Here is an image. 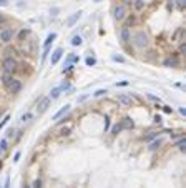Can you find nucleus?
I'll use <instances>...</instances> for the list:
<instances>
[{
  "mask_svg": "<svg viewBox=\"0 0 186 188\" xmlns=\"http://www.w3.org/2000/svg\"><path fill=\"white\" fill-rule=\"evenodd\" d=\"M133 43L138 47V48H146L150 42H148V37H146L145 32H136L133 35Z\"/></svg>",
  "mask_w": 186,
  "mask_h": 188,
  "instance_id": "nucleus-1",
  "label": "nucleus"
},
{
  "mask_svg": "<svg viewBox=\"0 0 186 188\" xmlns=\"http://www.w3.org/2000/svg\"><path fill=\"white\" fill-rule=\"evenodd\" d=\"M2 67H4V70H5V73H13V72H17V60L15 58H12V57H7L5 60H4V63H2Z\"/></svg>",
  "mask_w": 186,
  "mask_h": 188,
  "instance_id": "nucleus-2",
  "label": "nucleus"
},
{
  "mask_svg": "<svg viewBox=\"0 0 186 188\" xmlns=\"http://www.w3.org/2000/svg\"><path fill=\"white\" fill-rule=\"evenodd\" d=\"M12 38H13V30H12V28H5V30L0 32V42H4V43H8Z\"/></svg>",
  "mask_w": 186,
  "mask_h": 188,
  "instance_id": "nucleus-3",
  "label": "nucleus"
},
{
  "mask_svg": "<svg viewBox=\"0 0 186 188\" xmlns=\"http://www.w3.org/2000/svg\"><path fill=\"white\" fill-rule=\"evenodd\" d=\"M7 90L12 92V93H18V92L22 90V83H20L18 80H17V78H13V80H12V83L8 85V88H7Z\"/></svg>",
  "mask_w": 186,
  "mask_h": 188,
  "instance_id": "nucleus-4",
  "label": "nucleus"
},
{
  "mask_svg": "<svg viewBox=\"0 0 186 188\" xmlns=\"http://www.w3.org/2000/svg\"><path fill=\"white\" fill-rule=\"evenodd\" d=\"M125 15H126V9H125V5H118L116 9H115V18H116V20H123Z\"/></svg>",
  "mask_w": 186,
  "mask_h": 188,
  "instance_id": "nucleus-5",
  "label": "nucleus"
},
{
  "mask_svg": "<svg viewBox=\"0 0 186 188\" xmlns=\"http://www.w3.org/2000/svg\"><path fill=\"white\" fill-rule=\"evenodd\" d=\"M118 103L123 105V107H131L133 100H131V97H128V95H118Z\"/></svg>",
  "mask_w": 186,
  "mask_h": 188,
  "instance_id": "nucleus-6",
  "label": "nucleus"
},
{
  "mask_svg": "<svg viewBox=\"0 0 186 188\" xmlns=\"http://www.w3.org/2000/svg\"><path fill=\"white\" fill-rule=\"evenodd\" d=\"M120 125H121V128H126V130H131V128L135 127L133 120H131V118H130V117L123 118V120H121V123H120Z\"/></svg>",
  "mask_w": 186,
  "mask_h": 188,
  "instance_id": "nucleus-7",
  "label": "nucleus"
},
{
  "mask_svg": "<svg viewBox=\"0 0 186 188\" xmlns=\"http://www.w3.org/2000/svg\"><path fill=\"white\" fill-rule=\"evenodd\" d=\"M62 55H63V50H62V48H57V50L53 52V55H52V65H57L58 60L62 58Z\"/></svg>",
  "mask_w": 186,
  "mask_h": 188,
  "instance_id": "nucleus-8",
  "label": "nucleus"
},
{
  "mask_svg": "<svg viewBox=\"0 0 186 188\" xmlns=\"http://www.w3.org/2000/svg\"><path fill=\"white\" fill-rule=\"evenodd\" d=\"M80 17H82V12H77V13H73V15L67 20V27H73V25H75V23L78 22V18H80Z\"/></svg>",
  "mask_w": 186,
  "mask_h": 188,
  "instance_id": "nucleus-9",
  "label": "nucleus"
},
{
  "mask_svg": "<svg viewBox=\"0 0 186 188\" xmlns=\"http://www.w3.org/2000/svg\"><path fill=\"white\" fill-rule=\"evenodd\" d=\"M50 100H52V98H43V100H42V103L38 105V113H43L46 108H48V105H50Z\"/></svg>",
  "mask_w": 186,
  "mask_h": 188,
  "instance_id": "nucleus-10",
  "label": "nucleus"
},
{
  "mask_svg": "<svg viewBox=\"0 0 186 188\" xmlns=\"http://www.w3.org/2000/svg\"><path fill=\"white\" fill-rule=\"evenodd\" d=\"M163 65L165 67H178V58L176 57H170V58H166L163 62Z\"/></svg>",
  "mask_w": 186,
  "mask_h": 188,
  "instance_id": "nucleus-11",
  "label": "nucleus"
},
{
  "mask_svg": "<svg viewBox=\"0 0 186 188\" xmlns=\"http://www.w3.org/2000/svg\"><path fill=\"white\" fill-rule=\"evenodd\" d=\"M12 80H13V77H12L10 73H5V75H2V83H4V87H5V88H8V85L12 83Z\"/></svg>",
  "mask_w": 186,
  "mask_h": 188,
  "instance_id": "nucleus-12",
  "label": "nucleus"
},
{
  "mask_svg": "<svg viewBox=\"0 0 186 188\" xmlns=\"http://www.w3.org/2000/svg\"><path fill=\"white\" fill-rule=\"evenodd\" d=\"M68 110H70V105H65V107H63L62 110H58V112L55 113V115H53V120H58L60 117H63V115H65V113H67Z\"/></svg>",
  "mask_w": 186,
  "mask_h": 188,
  "instance_id": "nucleus-13",
  "label": "nucleus"
},
{
  "mask_svg": "<svg viewBox=\"0 0 186 188\" xmlns=\"http://www.w3.org/2000/svg\"><path fill=\"white\" fill-rule=\"evenodd\" d=\"M161 145H163V140H161V138H158V140H155V142H151V145L148 148H150V152H155V150H158Z\"/></svg>",
  "mask_w": 186,
  "mask_h": 188,
  "instance_id": "nucleus-14",
  "label": "nucleus"
},
{
  "mask_svg": "<svg viewBox=\"0 0 186 188\" xmlns=\"http://www.w3.org/2000/svg\"><path fill=\"white\" fill-rule=\"evenodd\" d=\"M121 42H123V43H126V42L130 40V32H128V28H126V27H123V28H121Z\"/></svg>",
  "mask_w": 186,
  "mask_h": 188,
  "instance_id": "nucleus-15",
  "label": "nucleus"
},
{
  "mask_svg": "<svg viewBox=\"0 0 186 188\" xmlns=\"http://www.w3.org/2000/svg\"><path fill=\"white\" fill-rule=\"evenodd\" d=\"M185 35V28H178L175 33V42H181V37Z\"/></svg>",
  "mask_w": 186,
  "mask_h": 188,
  "instance_id": "nucleus-16",
  "label": "nucleus"
},
{
  "mask_svg": "<svg viewBox=\"0 0 186 188\" xmlns=\"http://www.w3.org/2000/svg\"><path fill=\"white\" fill-rule=\"evenodd\" d=\"M55 38H57V33H50V35L46 37V40H45V43H43V45H45V47H48V45H50V43H52L53 40H55Z\"/></svg>",
  "mask_w": 186,
  "mask_h": 188,
  "instance_id": "nucleus-17",
  "label": "nucleus"
},
{
  "mask_svg": "<svg viewBox=\"0 0 186 188\" xmlns=\"http://www.w3.org/2000/svg\"><path fill=\"white\" fill-rule=\"evenodd\" d=\"M156 137H158V133H156V132H150L148 135L143 137V140H145V142H150V140H153V138H156Z\"/></svg>",
  "mask_w": 186,
  "mask_h": 188,
  "instance_id": "nucleus-18",
  "label": "nucleus"
},
{
  "mask_svg": "<svg viewBox=\"0 0 186 188\" xmlns=\"http://www.w3.org/2000/svg\"><path fill=\"white\" fill-rule=\"evenodd\" d=\"M145 7V0H135V9L136 10H141Z\"/></svg>",
  "mask_w": 186,
  "mask_h": 188,
  "instance_id": "nucleus-19",
  "label": "nucleus"
},
{
  "mask_svg": "<svg viewBox=\"0 0 186 188\" xmlns=\"http://www.w3.org/2000/svg\"><path fill=\"white\" fill-rule=\"evenodd\" d=\"M173 2H176V7H178L180 10H183L186 5V0H173Z\"/></svg>",
  "mask_w": 186,
  "mask_h": 188,
  "instance_id": "nucleus-20",
  "label": "nucleus"
},
{
  "mask_svg": "<svg viewBox=\"0 0 186 188\" xmlns=\"http://www.w3.org/2000/svg\"><path fill=\"white\" fill-rule=\"evenodd\" d=\"M82 42H83V40H82V37H78V35H77V37H73L72 45H82Z\"/></svg>",
  "mask_w": 186,
  "mask_h": 188,
  "instance_id": "nucleus-21",
  "label": "nucleus"
},
{
  "mask_svg": "<svg viewBox=\"0 0 186 188\" xmlns=\"http://www.w3.org/2000/svg\"><path fill=\"white\" fill-rule=\"evenodd\" d=\"M60 92H62V88H55V90L52 92L50 98H58V97H60Z\"/></svg>",
  "mask_w": 186,
  "mask_h": 188,
  "instance_id": "nucleus-22",
  "label": "nucleus"
},
{
  "mask_svg": "<svg viewBox=\"0 0 186 188\" xmlns=\"http://www.w3.org/2000/svg\"><path fill=\"white\" fill-rule=\"evenodd\" d=\"M176 147L180 148V150H185V148H186V140H185V138H181L180 142H178V145H176Z\"/></svg>",
  "mask_w": 186,
  "mask_h": 188,
  "instance_id": "nucleus-23",
  "label": "nucleus"
},
{
  "mask_svg": "<svg viewBox=\"0 0 186 188\" xmlns=\"http://www.w3.org/2000/svg\"><path fill=\"white\" fill-rule=\"evenodd\" d=\"M85 62H87V65H88V67H93V65H95V63H97V60H95L93 57H88V58H87V60H85Z\"/></svg>",
  "mask_w": 186,
  "mask_h": 188,
  "instance_id": "nucleus-24",
  "label": "nucleus"
},
{
  "mask_svg": "<svg viewBox=\"0 0 186 188\" xmlns=\"http://www.w3.org/2000/svg\"><path fill=\"white\" fill-rule=\"evenodd\" d=\"M27 35H28V30H22L20 33H18V40H23Z\"/></svg>",
  "mask_w": 186,
  "mask_h": 188,
  "instance_id": "nucleus-25",
  "label": "nucleus"
},
{
  "mask_svg": "<svg viewBox=\"0 0 186 188\" xmlns=\"http://www.w3.org/2000/svg\"><path fill=\"white\" fill-rule=\"evenodd\" d=\"M32 120V113H25V115H22V122H28Z\"/></svg>",
  "mask_w": 186,
  "mask_h": 188,
  "instance_id": "nucleus-26",
  "label": "nucleus"
},
{
  "mask_svg": "<svg viewBox=\"0 0 186 188\" xmlns=\"http://www.w3.org/2000/svg\"><path fill=\"white\" fill-rule=\"evenodd\" d=\"M105 93H106V90H97L93 95H95V97H103Z\"/></svg>",
  "mask_w": 186,
  "mask_h": 188,
  "instance_id": "nucleus-27",
  "label": "nucleus"
},
{
  "mask_svg": "<svg viewBox=\"0 0 186 188\" xmlns=\"http://www.w3.org/2000/svg\"><path fill=\"white\" fill-rule=\"evenodd\" d=\"M121 130H123V128H121V125H115L111 132H113V133H118V132H121Z\"/></svg>",
  "mask_w": 186,
  "mask_h": 188,
  "instance_id": "nucleus-28",
  "label": "nucleus"
},
{
  "mask_svg": "<svg viewBox=\"0 0 186 188\" xmlns=\"http://www.w3.org/2000/svg\"><path fill=\"white\" fill-rule=\"evenodd\" d=\"M33 188H42V182H40V180H35V182H33Z\"/></svg>",
  "mask_w": 186,
  "mask_h": 188,
  "instance_id": "nucleus-29",
  "label": "nucleus"
},
{
  "mask_svg": "<svg viewBox=\"0 0 186 188\" xmlns=\"http://www.w3.org/2000/svg\"><path fill=\"white\" fill-rule=\"evenodd\" d=\"M7 148V140H2L0 142V150H5Z\"/></svg>",
  "mask_w": 186,
  "mask_h": 188,
  "instance_id": "nucleus-30",
  "label": "nucleus"
},
{
  "mask_svg": "<svg viewBox=\"0 0 186 188\" xmlns=\"http://www.w3.org/2000/svg\"><path fill=\"white\" fill-rule=\"evenodd\" d=\"M8 120H10V117H5V118H4V120H2V123H0V128L4 127V125H5V123L8 122Z\"/></svg>",
  "mask_w": 186,
  "mask_h": 188,
  "instance_id": "nucleus-31",
  "label": "nucleus"
},
{
  "mask_svg": "<svg viewBox=\"0 0 186 188\" xmlns=\"http://www.w3.org/2000/svg\"><path fill=\"white\" fill-rule=\"evenodd\" d=\"M113 60H116V62H125V58H123V57H118V55H115V57H113Z\"/></svg>",
  "mask_w": 186,
  "mask_h": 188,
  "instance_id": "nucleus-32",
  "label": "nucleus"
},
{
  "mask_svg": "<svg viewBox=\"0 0 186 188\" xmlns=\"http://www.w3.org/2000/svg\"><path fill=\"white\" fill-rule=\"evenodd\" d=\"M180 52L181 53H186V43H183V45L180 47Z\"/></svg>",
  "mask_w": 186,
  "mask_h": 188,
  "instance_id": "nucleus-33",
  "label": "nucleus"
},
{
  "mask_svg": "<svg viewBox=\"0 0 186 188\" xmlns=\"http://www.w3.org/2000/svg\"><path fill=\"white\" fill-rule=\"evenodd\" d=\"M8 5V2L7 0H0V7H7Z\"/></svg>",
  "mask_w": 186,
  "mask_h": 188,
  "instance_id": "nucleus-34",
  "label": "nucleus"
},
{
  "mask_svg": "<svg viewBox=\"0 0 186 188\" xmlns=\"http://www.w3.org/2000/svg\"><path fill=\"white\" fill-rule=\"evenodd\" d=\"M110 128V122H108V118H105V130H108Z\"/></svg>",
  "mask_w": 186,
  "mask_h": 188,
  "instance_id": "nucleus-35",
  "label": "nucleus"
},
{
  "mask_svg": "<svg viewBox=\"0 0 186 188\" xmlns=\"http://www.w3.org/2000/svg\"><path fill=\"white\" fill-rule=\"evenodd\" d=\"M18 158H20V152L15 153V157H13V162H18Z\"/></svg>",
  "mask_w": 186,
  "mask_h": 188,
  "instance_id": "nucleus-36",
  "label": "nucleus"
},
{
  "mask_svg": "<svg viewBox=\"0 0 186 188\" xmlns=\"http://www.w3.org/2000/svg\"><path fill=\"white\" fill-rule=\"evenodd\" d=\"M70 133V128H63L62 130V135H68Z\"/></svg>",
  "mask_w": 186,
  "mask_h": 188,
  "instance_id": "nucleus-37",
  "label": "nucleus"
},
{
  "mask_svg": "<svg viewBox=\"0 0 186 188\" xmlns=\"http://www.w3.org/2000/svg\"><path fill=\"white\" fill-rule=\"evenodd\" d=\"M155 122H156V123L161 122V117H160V115H156V117H155Z\"/></svg>",
  "mask_w": 186,
  "mask_h": 188,
  "instance_id": "nucleus-38",
  "label": "nucleus"
},
{
  "mask_svg": "<svg viewBox=\"0 0 186 188\" xmlns=\"http://www.w3.org/2000/svg\"><path fill=\"white\" fill-rule=\"evenodd\" d=\"M163 110H165V113H171V108L170 107H165Z\"/></svg>",
  "mask_w": 186,
  "mask_h": 188,
  "instance_id": "nucleus-39",
  "label": "nucleus"
},
{
  "mask_svg": "<svg viewBox=\"0 0 186 188\" xmlns=\"http://www.w3.org/2000/svg\"><path fill=\"white\" fill-rule=\"evenodd\" d=\"M5 20H7L5 17H4V15H0V23H4V22H5Z\"/></svg>",
  "mask_w": 186,
  "mask_h": 188,
  "instance_id": "nucleus-40",
  "label": "nucleus"
},
{
  "mask_svg": "<svg viewBox=\"0 0 186 188\" xmlns=\"http://www.w3.org/2000/svg\"><path fill=\"white\" fill-rule=\"evenodd\" d=\"M8 183H10V180L7 178V180H5V188H8Z\"/></svg>",
  "mask_w": 186,
  "mask_h": 188,
  "instance_id": "nucleus-41",
  "label": "nucleus"
},
{
  "mask_svg": "<svg viewBox=\"0 0 186 188\" xmlns=\"http://www.w3.org/2000/svg\"><path fill=\"white\" fill-rule=\"evenodd\" d=\"M23 188H30V187H28V185H25V187H23Z\"/></svg>",
  "mask_w": 186,
  "mask_h": 188,
  "instance_id": "nucleus-42",
  "label": "nucleus"
},
{
  "mask_svg": "<svg viewBox=\"0 0 186 188\" xmlns=\"http://www.w3.org/2000/svg\"><path fill=\"white\" fill-rule=\"evenodd\" d=\"M93 2H100V0H93Z\"/></svg>",
  "mask_w": 186,
  "mask_h": 188,
  "instance_id": "nucleus-43",
  "label": "nucleus"
},
{
  "mask_svg": "<svg viewBox=\"0 0 186 188\" xmlns=\"http://www.w3.org/2000/svg\"><path fill=\"white\" fill-rule=\"evenodd\" d=\"M0 167H2V163H0Z\"/></svg>",
  "mask_w": 186,
  "mask_h": 188,
  "instance_id": "nucleus-44",
  "label": "nucleus"
},
{
  "mask_svg": "<svg viewBox=\"0 0 186 188\" xmlns=\"http://www.w3.org/2000/svg\"><path fill=\"white\" fill-rule=\"evenodd\" d=\"M171 2H173V0H171Z\"/></svg>",
  "mask_w": 186,
  "mask_h": 188,
  "instance_id": "nucleus-45",
  "label": "nucleus"
}]
</instances>
